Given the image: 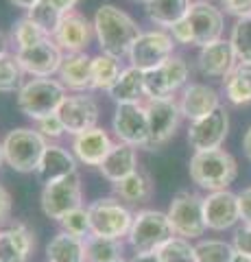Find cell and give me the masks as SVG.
<instances>
[{
    "mask_svg": "<svg viewBox=\"0 0 251 262\" xmlns=\"http://www.w3.org/2000/svg\"><path fill=\"white\" fill-rule=\"evenodd\" d=\"M92 24H94V37L101 46V53L111 55L116 59L129 57L131 46L142 33L140 24L131 15L109 3L101 5L96 9Z\"/></svg>",
    "mask_w": 251,
    "mask_h": 262,
    "instance_id": "1",
    "label": "cell"
},
{
    "mask_svg": "<svg viewBox=\"0 0 251 262\" xmlns=\"http://www.w3.org/2000/svg\"><path fill=\"white\" fill-rule=\"evenodd\" d=\"M188 173L192 182L208 192L230 190V186L238 177V162L225 149L199 151L192 153Z\"/></svg>",
    "mask_w": 251,
    "mask_h": 262,
    "instance_id": "2",
    "label": "cell"
},
{
    "mask_svg": "<svg viewBox=\"0 0 251 262\" xmlns=\"http://www.w3.org/2000/svg\"><path fill=\"white\" fill-rule=\"evenodd\" d=\"M48 140L33 127L11 129L3 138L5 162L15 173H37Z\"/></svg>",
    "mask_w": 251,
    "mask_h": 262,
    "instance_id": "3",
    "label": "cell"
},
{
    "mask_svg": "<svg viewBox=\"0 0 251 262\" xmlns=\"http://www.w3.org/2000/svg\"><path fill=\"white\" fill-rule=\"evenodd\" d=\"M68 90L59 79H31L18 92V110L31 120H42L57 114L66 101Z\"/></svg>",
    "mask_w": 251,
    "mask_h": 262,
    "instance_id": "4",
    "label": "cell"
},
{
    "mask_svg": "<svg viewBox=\"0 0 251 262\" xmlns=\"http://www.w3.org/2000/svg\"><path fill=\"white\" fill-rule=\"evenodd\" d=\"M171 238H175V229L166 212L140 210L133 216V225L129 229V243L138 253H157L162 245Z\"/></svg>",
    "mask_w": 251,
    "mask_h": 262,
    "instance_id": "5",
    "label": "cell"
},
{
    "mask_svg": "<svg viewBox=\"0 0 251 262\" xmlns=\"http://www.w3.org/2000/svg\"><path fill=\"white\" fill-rule=\"evenodd\" d=\"M87 214H90L92 234L111 241H120L123 236H129V229H131L135 216L114 196H105V199H96L94 203H90Z\"/></svg>",
    "mask_w": 251,
    "mask_h": 262,
    "instance_id": "6",
    "label": "cell"
},
{
    "mask_svg": "<svg viewBox=\"0 0 251 262\" xmlns=\"http://www.w3.org/2000/svg\"><path fill=\"white\" fill-rule=\"evenodd\" d=\"M149 116V151L162 149L171 138L177 134V129L181 125V107L177 96L171 98H147L144 101Z\"/></svg>",
    "mask_w": 251,
    "mask_h": 262,
    "instance_id": "7",
    "label": "cell"
},
{
    "mask_svg": "<svg viewBox=\"0 0 251 262\" xmlns=\"http://www.w3.org/2000/svg\"><path fill=\"white\" fill-rule=\"evenodd\" d=\"M168 221L175 229V236L181 238H199L206 234V216H203V196L190 190H179L168 206Z\"/></svg>",
    "mask_w": 251,
    "mask_h": 262,
    "instance_id": "8",
    "label": "cell"
},
{
    "mask_svg": "<svg viewBox=\"0 0 251 262\" xmlns=\"http://www.w3.org/2000/svg\"><path fill=\"white\" fill-rule=\"evenodd\" d=\"M175 39L168 31L164 29H151V31H142L140 37L135 39V44L131 46L129 53V66L142 70V72H151L159 68L164 61H168L175 55Z\"/></svg>",
    "mask_w": 251,
    "mask_h": 262,
    "instance_id": "9",
    "label": "cell"
},
{
    "mask_svg": "<svg viewBox=\"0 0 251 262\" xmlns=\"http://www.w3.org/2000/svg\"><path fill=\"white\" fill-rule=\"evenodd\" d=\"M190 66L181 55H173L159 68L144 72V90L147 98H171L188 85Z\"/></svg>",
    "mask_w": 251,
    "mask_h": 262,
    "instance_id": "10",
    "label": "cell"
},
{
    "mask_svg": "<svg viewBox=\"0 0 251 262\" xmlns=\"http://www.w3.org/2000/svg\"><path fill=\"white\" fill-rule=\"evenodd\" d=\"M83 190H81L79 173L61 177L57 182H48L42 190V210L48 219L61 221L68 212L83 208Z\"/></svg>",
    "mask_w": 251,
    "mask_h": 262,
    "instance_id": "11",
    "label": "cell"
},
{
    "mask_svg": "<svg viewBox=\"0 0 251 262\" xmlns=\"http://www.w3.org/2000/svg\"><path fill=\"white\" fill-rule=\"evenodd\" d=\"M230 136V112L218 107L206 118L192 120L188 125V144L194 153L199 151H214L221 149Z\"/></svg>",
    "mask_w": 251,
    "mask_h": 262,
    "instance_id": "12",
    "label": "cell"
},
{
    "mask_svg": "<svg viewBox=\"0 0 251 262\" xmlns=\"http://www.w3.org/2000/svg\"><path fill=\"white\" fill-rule=\"evenodd\" d=\"M111 129L118 138V142L131 144L135 149H147L149 144V116L144 103L133 105H116Z\"/></svg>",
    "mask_w": 251,
    "mask_h": 262,
    "instance_id": "13",
    "label": "cell"
},
{
    "mask_svg": "<svg viewBox=\"0 0 251 262\" xmlns=\"http://www.w3.org/2000/svg\"><path fill=\"white\" fill-rule=\"evenodd\" d=\"M63 57L66 55L55 44L53 37L24 51H15V59L22 66L24 75H31L33 79H51L53 75H59Z\"/></svg>",
    "mask_w": 251,
    "mask_h": 262,
    "instance_id": "14",
    "label": "cell"
},
{
    "mask_svg": "<svg viewBox=\"0 0 251 262\" xmlns=\"http://www.w3.org/2000/svg\"><path fill=\"white\" fill-rule=\"evenodd\" d=\"M57 114L63 122V127H66V134L79 136L96 127L101 110L94 96H90L87 92H75L66 96V101L61 103Z\"/></svg>",
    "mask_w": 251,
    "mask_h": 262,
    "instance_id": "15",
    "label": "cell"
},
{
    "mask_svg": "<svg viewBox=\"0 0 251 262\" xmlns=\"http://www.w3.org/2000/svg\"><path fill=\"white\" fill-rule=\"evenodd\" d=\"M188 22L192 29V46L203 48L223 39L225 13L221 11V7H214L212 3H192Z\"/></svg>",
    "mask_w": 251,
    "mask_h": 262,
    "instance_id": "16",
    "label": "cell"
},
{
    "mask_svg": "<svg viewBox=\"0 0 251 262\" xmlns=\"http://www.w3.org/2000/svg\"><path fill=\"white\" fill-rule=\"evenodd\" d=\"M53 39L63 51V55L87 53V46L94 39V24L79 11H70L63 15V20L57 27V31H55Z\"/></svg>",
    "mask_w": 251,
    "mask_h": 262,
    "instance_id": "17",
    "label": "cell"
},
{
    "mask_svg": "<svg viewBox=\"0 0 251 262\" xmlns=\"http://www.w3.org/2000/svg\"><path fill=\"white\" fill-rule=\"evenodd\" d=\"M203 216L208 229H214V232L232 229L240 221L238 194L232 190L208 192V196H203Z\"/></svg>",
    "mask_w": 251,
    "mask_h": 262,
    "instance_id": "18",
    "label": "cell"
},
{
    "mask_svg": "<svg viewBox=\"0 0 251 262\" xmlns=\"http://www.w3.org/2000/svg\"><path fill=\"white\" fill-rule=\"evenodd\" d=\"M177 101H179L184 118H188L190 122L206 118L221 107V94H218V90L208 83H201V81H194V83L186 85Z\"/></svg>",
    "mask_w": 251,
    "mask_h": 262,
    "instance_id": "19",
    "label": "cell"
},
{
    "mask_svg": "<svg viewBox=\"0 0 251 262\" xmlns=\"http://www.w3.org/2000/svg\"><path fill=\"white\" fill-rule=\"evenodd\" d=\"M236 63H238V59L232 51L230 39H218V42H214V44H208L203 48H199L197 68L203 77L223 81L234 68H236Z\"/></svg>",
    "mask_w": 251,
    "mask_h": 262,
    "instance_id": "20",
    "label": "cell"
},
{
    "mask_svg": "<svg viewBox=\"0 0 251 262\" xmlns=\"http://www.w3.org/2000/svg\"><path fill=\"white\" fill-rule=\"evenodd\" d=\"M111 146H114V142H111L107 131L101 127H94L90 131H85V134L75 136V140H72V155L81 164H85V166L99 168L101 162L111 151Z\"/></svg>",
    "mask_w": 251,
    "mask_h": 262,
    "instance_id": "21",
    "label": "cell"
},
{
    "mask_svg": "<svg viewBox=\"0 0 251 262\" xmlns=\"http://www.w3.org/2000/svg\"><path fill=\"white\" fill-rule=\"evenodd\" d=\"M57 77L63 83V88L72 90V92H90V90H94V83H92V55H87V53L66 55Z\"/></svg>",
    "mask_w": 251,
    "mask_h": 262,
    "instance_id": "22",
    "label": "cell"
},
{
    "mask_svg": "<svg viewBox=\"0 0 251 262\" xmlns=\"http://www.w3.org/2000/svg\"><path fill=\"white\" fill-rule=\"evenodd\" d=\"M33 247V232L24 223H13L9 229L0 232V262H27Z\"/></svg>",
    "mask_w": 251,
    "mask_h": 262,
    "instance_id": "23",
    "label": "cell"
},
{
    "mask_svg": "<svg viewBox=\"0 0 251 262\" xmlns=\"http://www.w3.org/2000/svg\"><path fill=\"white\" fill-rule=\"evenodd\" d=\"M101 175L105 179H109L111 184L123 182L125 177L138 170V151L135 146L125 144V142H116L111 146V151L107 153V158L101 162Z\"/></svg>",
    "mask_w": 251,
    "mask_h": 262,
    "instance_id": "24",
    "label": "cell"
},
{
    "mask_svg": "<svg viewBox=\"0 0 251 262\" xmlns=\"http://www.w3.org/2000/svg\"><path fill=\"white\" fill-rule=\"evenodd\" d=\"M72 173H77V158L63 146L48 142L37 168L39 179L48 184V182H57L61 177H68Z\"/></svg>",
    "mask_w": 251,
    "mask_h": 262,
    "instance_id": "25",
    "label": "cell"
},
{
    "mask_svg": "<svg viewBox=\"0 0 251 262\" xmlns=\"http://www.w3.org/2000/svg\"><path fill=\"white\" fill-rule=\"evenodd\" d=\"M107 94L116 105L142 103V98L147 96V90H144V72L133 68V66H127V68L120 72L116 83L107 90Z\"/></svg>",
    "mask_w": 251,
    "mask_h": 262,
    "instance_id": "26",
    "label": "cell"
},
{
    "mask_svg": "<svg viewBox=\"0 0 251 262\" xmlns=\"http://www.w3.org/2000/svg\"><path fill=\"white\" fill-rule=\"evenodd\" d=\"M192 0H149L147 15L155 27L171 31L177 22L188 18Z\"/></svg>",
    "mask_w": 251,
    "mask_h": 262,
    "instance_id": "27",
    "label": "cell"
},
{
    "mask_svg": "<svg viewBox=\"0 0 251 262\" xmlns=\"http://www.w3.org/2000/svg\"><path fill=\"white\" fill-rule=\"evenodd\" d=\"M223 94L236 107L251 105V63H236V68L223 79Z\"/></svg>",
    "mask_w": 251,
    "mask_h": 262,
    "instance_id": "28",
    "label": "cell"
},
{
    "mask_svg": "<svg viewBox=\"0 0 251 262\" xmlns=\"http://www.w3.org/2000/svg\"><path fill=\"white\" fill-rule=\"evenodd\" d=\"M48 262H85V241L61 232L46 247Z\"/></svg>",
    "mask_w": 251,
    "mask_h": 262,
    "instance_id": "29",
    "label": "cell"
},
{
    "mask_svg": "<svg viewBox=\"0 0 251 262\" xmlns=\"http://www.w3.org/2000/svg\"><path fill=\"white\" fill-rule=\"evenodd\" d=\"M114 192L127 203H144L153 194V182L144 170L138 168L135 173L125 177L123 182L114 184Z\"/></svg>",
    "mask_w": 251,
    "mask_h": 262,
    "instance_id": "30",
    "label": "cell"
},
{
    "mask_svg": "<svg viewBox=\"0 0 251 262\" xmlns=\"http://www.w3.org/2000/svg\"><path fill=\"white\" fill-rule=\"evenodd\" d=\"M123 61L116 59L111 55H105V53H99L92 57V83H94V90H107L111 88L118 81L120 72H123Z\"/></svg>",
    "mask_w": 251,
    "mask_h": 262,
    "instance_id": "31",
    "label": "cell"
},
{
    "mask_svg": "<svg viewBox=\"0 0 251 262\" xmlns=\"http://www.w3.org/2000/svg\"><path fill=\"white\" fill-rule=\"evenodd\" d=\"M24 81V70L15 59V53H7L0 57V92L3 94H13L20 92Z\"/></svg>",
    "mask_w": 251,
    "mask_h": 262,
    "instance_id": "32",
    "label": "cell"
},
{
    "mask_svg": "<svg viewBox=\"0 0 251 262\" xmlns=\"http://www.w3.org/2000/svg\"><path fill=\"white\" fill-rule=\"evenodd\" d=\"M120 260V243L90 234L85 238V262H114Z\"/></svg>",
    "mask_w": 251,
    "mask_h": 262,
    "instance_id": "33",
    "label": "cell"
},
{
    "mask_svg": "<svg viewBox=\"0 0 251 262\" xmlns=\"http://www.w3.org/2000/svg\"><path fill=\"white\" fill-rule=\"evenodd\" d=\"M51 35H46V31H42L37 27V24L29 18V15H24V18L15 20L13 29H11V39L15 44V51H24V48H31L39 42H44Z\"/></svg>",
    "mask_w": 251,
    "mask_h": 262,
    "instance_id": "34",
    "label": "cell"
},
{
    "mask_svg": "<svg viewBox=\"0 0 251 262\" xmlns=\"http://www.w3.org/2000/svg\"><path fill=\"white\" fill-rule=\"evenodd\" d=\"M234 256H236L234 245L225 241H201L194 245L197 262H232Z\"/></svg>",
    "mask_w": 251,
    "mask_h": 262,
    "instance_id": "35",
    "label": "cell"
},
{
    "mask_svg": "<svg viewBox=\"0 0 251 262\" xmlns=\"http://www.w3.org/2000/svg\"><path fill=\"white\" fill-rule=\"evenodd\" d=\"M27 15L31 20H33L35 24L42 31H46V35H55V31H57V27L61 24L63 20V15L66 13H61L57 7H55L51 0H39V3L33 7V9H29Z\"/></svg>",
    "mask_w": 251,
    "mask_h": 262,
    "instance_id": "36",
    "label": "cell"
},
{
    "mask_svg": "<svg viewBox=\"0 0 251 262\" xmlns=\"http://www.w3.org/2000/svg\"><path fill=\"white\" fill-rule=\"evenodd\" d=\"M230 44L240 63H251V18H240L234 22Z\"/></svg>",
    "mask_w": 251,
    "mask_h": 262,
    "instance_id": "37",
    "label": "cell"
},
{
    "mask_svg": "<svg viewBox=\"0 0 251 262\" xmlns=\"http://www.w3.org/2000/svg\"><path fill=\"white\" fill-rule=\"evenodd\" d=\"M159 262H197L194 260V245H190L188 238L175 236L168 243H164L157 249Z\"/></svg>",
    "mask_w": 251,
    "mask_h": 262,
    "instance_id": "38",
    "label": "cell"
},
{
    "mask_svg": "<svg viewBox=\"0 0 251 262\" xmlns=\"http://www.w3.org/2000/svg\"><path fill=\"white\" fill-rule=\"evenodd\" d=\"M61 227H63V232L66 234H72V236H77V238H87V234H92V229H90V214H87V208H77V210H72L68 212L66 216H63L61 221Z\"/></svg>",
    "mask_w": 251,
    "mask_h": 262,
    "instance_id": "39",
    "label": "cell"
},
{
    "mask_svg": "<svg viewBox=\"0 0 251 262\" xmlns=\"http://www.w3.org/2000/svg\"><path fill=\"white\" fill-rule=\"evenodd\" d=\"M35 129L46 138V140H59V138L66 134V127H63L59 114H51V116L37 120L35 122Z\"/></svg>",
    "mask_w": 251,
    "mask_h": 262,
    "instance_id": "40",
    "label": "cell"
},
{
    "mask_svg": "<svg viewBox=\"0 0 251 262\" xmlns=\"http://www.w3.org/2000/svg\"><path fill=\"white\" fill-rule=\"evenodd\" d=\"M221 11L232 18H251V0H218Z\"/></svg>",
    "mask_w": 251,
    "mask_h": 262,
    "instance_id": "41",
    "label": "cell"
},
{
    "mask_svg": "<svg viewBox=\"0 0 251 262\" xmlns=\"http://www.w3.org/2000/svg\"><path fill=\"white\" fill-rule=\"evenodd\" d=\"M234 249L236 253L251 258V225H242L236 234H234Z\"/></svg>",
    "mask_w": 251,
    "mask_h": 262,
    "instance_id": "42",
    "label": "cell"
},
{
    "mask_svg": "<svg viewBox=\"0 0 251 262\" xmlns=\"http://www.w3.org/2000/svg\"><path fill=\"white\" fill-rule=\"evenodd\" d=\"M173 35L175 39V44H181V46H192V29H190V22L188 18L181 20V22H177L175 27L168 31Z\"/></svg>",
    "mask_w": 251,
    "mask_h": 262,
    "instance_id": "43",
    "label": "cell"
},
{
    "mask_svg": "<svg viewBox=\"0 0 251 262\" xmlns=\"http://www.w3.org/2000/svg\"><path fill=\"white\" fill-rule=\"evenodd\" d=\"M238 203H240V221L245 225H251V186L238 192Z\"/></svg>",
    "mask_w": 251,
    "mask_h": 262,
    "instance_id": "44",
    "label": "cell"
},
{
    "mask_svg": "<svg viewBox=\"0 0 251 262\" xmlns=\"http://www.w3.org/2000/svg\"><path fill=\"white\" fill-rule=\"evenodd\" d=\"M11 194H9V190L0 184V225H5L7 221L11 219Z\"/></svg>",
    "mask_w": 251,
    "mask_h": 262,
    "instance_id": "45",
    "label": "cell"
},
{
    "mask_svg": "<svg viewBox=\"0 0 251 262\" xmlns=\"http://www.w3.org/2000/svg\"><path fill=\"white\" fill-rule=\"evenodd\" d=\"M51 3L57 7L61 13H70V11H75V9H77L79 0H51Z\"/></svg>",
    "mask_w": 251,
    "mask_h": 262,
    "instance_id": "46",
    "label": "cell"
},
{
    "mask_svg": "<svg viewBox=\"0 0 251 262\" xmlns=\"http://www.w3.org/2000/svg\"><path fill=\"white\" fill-rule=\"evenodd\" d=\"M242 153H245V158L251 162V127L245 131V136H242Z\"/></svg>",
    "mask_w": 251,
    "mask_h": 262,
    "instance_id": "47",
    "label": "cell"
},
{
    "mask_svg": "<svg viewBox=\"0 0 251 262\" xmlns=\"http://www.w3.org/2000/svg\"><path fill=\"white\" fill-rule=\"evenodd\" d=\"M9 3L11 5H15V7H18V9H33V7L39 3V0H9Z\"/></svg>",
    "mask_w": 251,
    "mask_h": 262,
    "instance_id": "48",
    "label": "cell"
},
{
    "mask_svg": "<svg viewBox=\"0 0 251 262\" xmlns=\"http://www.w3.org/2000/svg\"><path fill=\"white\" fill-rule=\"evenodd\" d=\"M131 262H159L157 253H135V258Z\"/></svg>",
    "mask_w": 251,
    "mask_h": 262,
    "instance_id": "49",
    "label": "cell"
},
{
    "mask_svg": "<svg viewBox=\"0 0 251 262\" xmlns=\"http://www.w3.org/2000/svg\"><path fill=\"white\" fill-rule=\"evenodd\" d=\"M7 53H9V51H7V37H5V33L0 31V57L7 55Z\"/></svg>",
    "mask_w": 251,
    "mask_h": 262,
    "instance_id": "50",
    "label": "cell"
},
{
    "mask_svg": "<svg viewBox=\"0 0 251 262\" xmlns=\"http://www.w3.org/2000/svg\"><path fill=\"white\" fill-rule=\"evenodd\" d=\"M232 262H251V258L242 256V253H236V256H234V260H232Z\"/></svg>",
    "mask_w": 251,
    "mask_h": 262,
    "instance_id": "51",
    "label": "cell"
},
{
    "mask_svg": "<svg viewBox=\"0 0 251 262\" xmlns=\"http://www.w3.org/2000/svg\"><path fill=\"white\" fill-rule=\"evenodd\" d=\"M3 162H5V153H3V142H0V166H3Z\"/></svg>",
    "mask_w": 251,
    "mask_h": 262,
    "instance_id": "52",
    "label": "cell"
},
{
    "mask_svg": "<svg viewBox=\"0 0 251 262\" xmlns=\"http://www.w3.org/2000/svg\"><path fill=\"white\" fill-rule=\"evenodd\" d=\"M192 3H212V0H192Z\"/></svg>",
    "mask_w": 251,
    "mask_h": 262,
    "instance_id": "53",
    "label": "cell"
},
{
    "mask_svg": "<svg viewBox=\"0 0 251 262\" xmlns=\"http://www.w3.org/2000/svg\"><path fill=\"white\" fill-rule=\"evenodd\" d=\"M138 3H144V5H147V3H149V0H138Z\"/></svg>",
    "mask_w": 251,
    "mask_h": 262,
    "instance_id": "54",
    "label": "cell"
},
{
    "mask_svg": "<svg viewBox=\"0 0 251 262\" xmlns=\"http://www.w3.org/2000/svg\"><path fill=\"white\" fill-rule=\"evenodd\" d=\"M114 262H125V260H123V258H120V260H114Z\"/></svg>",
    "mask_w": 251,
    "mask_h": 262,
    "instance_id": "55",
    "label": "cell"
}]
</instances>
